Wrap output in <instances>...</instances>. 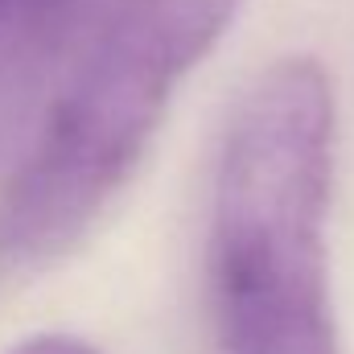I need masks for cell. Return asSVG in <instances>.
I'll return each mask as SVG.
<instances>
[{"label": "cell", "instance_id": "cell-4", "mask_svg": "<svg viewBox=\"0 0 354 354\" xmlns=\"http://www.w3.org/2000/svg\"><path fill=\"white\" fill-rule=\"evenodd\" d=\"M8 354H99V351L91 342H83V338H75V334H41V338L21 342Z\"/></svg>", "mask_w": 354, "mask_h": 354}, {"label": "cell", "instance_id": "cell-3", "mask_svg": "<svg viewBox=\"0 0 354 354\" xmlns=\"http://www.w3.org/2000/svg\"><path fill=\"white\" fill-rule=\"evenodd\" d=\"M71 0H4V29H29Z\"/></svg>", "mask_w": 354, "mask_h": 354}, {"label": "cell", "instance_id": "cell-5", "mask_svg": "<svg viewBox=\"0 0 354 354\" xmlns=\"http://www.w3.org/2000/svg\"><path fill=\"white\" fill-rule=\"evenodd\" d=\"M0 29H4V0H0Z\"/></svg>", "mask_w": 354, "mask_h": 354}, {"label": "cell", "instance_id": "cell-2", "mask_svg": "<svg viewBox=\"0 0 354 354\" xmlns=\"http://www.w3.org/2000/svg\"><path fill=\"white\" fill-rule=\"evenodd\" d=\"M243 0H111L0 194V260H62L136 174L181 79Z\"/></svg>", "mask_w": 354, "mask_h": 354}, {"label": "cell", "instance_id": "cell-1", "mask_svg": "<svg viewBox=\"0 0 354 354\" xmlns=\"http://www.w3.org/2000/svg\"><path fill=\"white\" fill-rule=\"evenodd\" d=\"M330 189V79L313 58L272 62L239 99L214 169L210 317L223 354H342Z\"/></svg>", "mask_w": 354, "mask_h": 354}]
</instances>
